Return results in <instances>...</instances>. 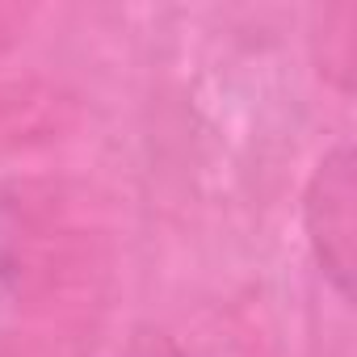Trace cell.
<instances>
[{
    "mask_svg": "<svg viewBox=\"0 0 357 357\" xmlns=\"http://www.w3.org/2000/svg\"><path fill=\"white\" fill-rule=\"evenodd\" d=\"M303 223L311 252L324 278L336 286L340 298H353V257H357V172L353 147L336 143L319 168L311 172V185L303 198Z\"/></svg>",
    "mask_w": 357,
    "mask_h": 357,
    "instance_id": "obj_1",
    "label": "cell"
},
{
    "mask_svg": "<svg viewBox=\"0 0 357 357\" xmlns=\"http://www.w3.org/2000/svg\"><path fill=\"white\" fill-rule=\"evenodd\" d=\"M118 357H185L172 344V336H164L160 328H135L126 336V344L118 349Z\"/></svg>",
    "mask_w": 357,
    "mask_h": 357,
    "instance_id": "obj_2",
    "label": "cell"
},
{
    "mask_svg": "<svg viewBox=\"0 0 357 357\" xmlns=\"http://www.w3.org/2000/svg\"><path fill=\"white\" fill-rule=\"evenodd\" d=\"M17 278V257H13V215L0 202V303H5L9 286Z\"/></svg>",
    "mask_w": 357,
    "mask_h": 357,
    "instance_id": "obj_3",
    "label": "cell"
}]
</instances>
